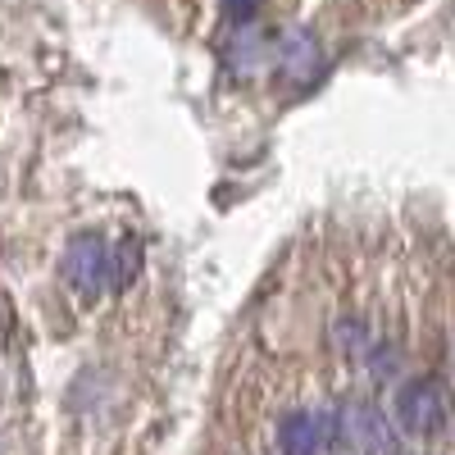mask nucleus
Returning <instances> with one entry per match:
<instances>
[{"label": "nucleus", "instance_id": "1", "mask_svg": "<svg viewBox=\"0 0 455 455\" xmlns=\"http://www.w3.org/2000/svg\"><path fill=\"white\" fill-rule=\"evenodd\" d=\"M137 274H141V242L137 237L109 242L105 233H78L60 255L64 287L83 300H100L109 291H119Z\"/></svg>", "mask_w": 455, "mask_h": 455}, {"label": "nucleus", "instance_id": "2", "mask_svg": "<svg viewBox=\"0 0 455 455\" xmlns=\"http://www.w3.org/2000/svg\"><path fill=\"white\" fill-rule=\"evenodd\" d=\"M392 419H396L401 437H414V442L442 437L451 424V396L437 378H410V383L396 387Z\"/></svg>", "mask_w": 455, "mask_h": 455}, {"label": "nucleus", "instance_id": "3", "mask_svg": "<svg viewBox=\"0 0 455 455\" xmlns=\"http://www.w3.org/2000/svg\"><path fill=\"white\" fill-rule=\"evenodd\" d=\"M337 414V446L351 455H401V428L369 401H347Z\"/></svg>", "mask_w": 455, "mask_h": 455}, {"label": "nucleus", "instance_id": "4", "mask_svg": "<svg viewBox=\"0 0 455 455\" xmlns=\"http://www.w3.org/2000/svg\"><path fill=\"white\" fill-rule=\"evenodd\" d=\"M278 455H328L337 446V414L332 410H291L274 433Z\"/></svg>", "mask_w": 455, "mask_h": 455}, {"label": "nucleus", "instance_id": "5", "mask_svg": "<svg viewBox=\"0 0 455 455\" xmlns=\"http://www.w3.org/2000/svg\"><path fill=\"white\" fill-rule=\"evenodd\" d=\"M274 60H278V73H283L287 83H296V87H310L319 73H323V46H319V36L310 28L283 32Z\"/></svg>", "mask_w": 455, "mask_h": 455}, {"label": "nucleus", "instance_id": "6", "mask_svg": "<svg viewBox=\"0 0 455 455\" xmlns=\"http://www.w3.org/2000/svg\"><path fill=\"white\" fill-rule=\"evenodd\" d=\"M255 10H259V0H223V14L233 19V28L255 23Z\"/></svg>", "mask_w": 455, "mask_h": 455}]
</instances>
